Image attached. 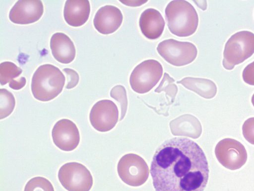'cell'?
<instances>
[{
	"mask_svg": "<svg viewBox=\"0 0 254 191\" xmlns=\"http://www.w3.org/2000/svg\"><path fill=\"white\" fill-rule=\"evenodd\" d=\"M117 170L121 180L132 187L143 185L149 176V168L144 159L132 153L126 154L120 159Z\"/></svg>",
	"mask_w": 254,
	"mask_h": 191,
	"instance_id": "ba28073f",
	"label": "cell"
},
{
	"mask_svg": "<svg viewBox=\"0 0 254 191\" xmlns=\"http://www.w3.org/2000/svg\"><path fill=\"white\" fill-rule=\"evenodd\" d=\"M157 50L165 61L175 66H183L191 63L197 54V48L192 43L173 39L160 42Z\"/></svg>",
	"mask_w": 254,
	"mask_h": 191,
	"instance_id": "8992f818",
	"label": "cell"
},
{
	"mask_svg": "<svg viewBox=\"0 0 254 191\" xmlns=\"http://www.w3.org/2000/svg\"><path fill=\"white\" fill-rule=\"evenodd\" d=\"M215 154L219 162L231 170L241 168L247 160V153L244 146L232 138L220 140L215 148Z\"/></svg>",
	"mask_w": 254,
	"mask_h": 191,
	"instance_id": "9c48e42d",
	"label": "cell"
},
{
	"mask_svg": "<svg viewBox=\"0 0 254 191\" xmlns=\"http://www.w3.org/2000/svg\"><path fill=\"white\" fill-rule=\"evenodd\" d=\"M65 76L57 67L44 64L34 72L31 82V91L34 97L42 101H48L57 96L65 84Z\"/></svg>",
	"mask_w": 254,
	"mask_h": 191,
	"instance_id": "3957f363",
	"label": "cell"
},
{
	"mask_svg": "<svg viewBox=\"0 0 254 191\" xmlns=\"http://www.w3.org/2000/svg\"><path fill=\"white\" fill-rule=\"evenodd\" d=\"M15 100L13 94L5 89L0 90V119L7 117L13 111Z\"/></svg>",
	"mask_w": 254,
	"mask_h": 191,
	"instance_id": "d6986e66",
	"label": "cell"
},
{
	"mask_svg": "<svg viewBox=\"0 0 254 191\" xmlns=\"http://www.w3.org/2000/svg\"><path fill=\"white\" fill-rule=\"evenodd\" d=\"M139 24L142 34L146 38L154 40L162 35L165 21L158 10L154 8H148L141 14Z\"/></svg>",
	"mask_w": 254,
	"mask_h": 191,
	"instance_id": "5bb4252c",
	"label": "cell"
},
{
	"mask_svg": "<svg viewBox=\"0 0 254 191\" xmlns=\"http://www.w3.org/2000/svg\"><path fill=\"white\" fill-rule=\"evenodd\" d=\"M254 53V33L241 31L232 35L225 44L223 66L232 70L235 65L243 62Z\"/></svg>",
	"mask_w": 254,
	"mask_h": 191,
	"instance_id": "277c9868",
	"label": "cell"
},
{
	"mask_svg": "<svg viewBox=\"0 0 254 191\" xmlns=\"http://www.w3.org/2000/svg\"><path fill=\"white\" fill-rule=\"evenodd\" d=\"M163 67L157 61L149 59L137 65L132 71L129 83L136 93L150 91L158 83L163 74Z\"/></svg>",
	"mask_w": 254,
	"mask_h": 191,
	"instance_id": "5b68a950",
	"label": "cell"
},
{
	"mask_svg": "<svg viewBox=\"0 0 254 191\" xmlns=\"http://www.w3.org/2000/svg\"><path fill=\"white\" fill-rule=\"evenodd\" d=\"M175 80L171 78L169 75L165 73L163 78L159 86L155 90V92H160L162 91H166L169 94H172L175 95L177 92V87L174 83Z\"/></svg>",
	"mask_w": 254,
	"mask_h": 191,
	"instance_id": "44dd1931",
	"label": "cell"
},
{
	"mask_svg": "<svg viewBox=\"0 0 254 191\" xmlns=\"http://www.w3.org/2000/svg\"><path fill=\"white\" fill-rule=\"evenodd\" d=\"M26 80L25 77H21L17 80H13L9 84V86L12 89L18 90L22 89L26 84Z\"/></svg>",
	"mask_w": 254,
	"mask_h": 191,
	"instance_id": "484cf974",
	"label": "cell"
},
{
	"mask_svg": "<svg viewBox=\"0 0 254 191\" xmlns=\"http://www.w3.org/2000/svg\"><path fill=\"white\" fill-rule=\"evenodd\" d=\"M112 97L120 102L122 111L126 110L127 106V98L126 90L124 87L117 85L113 87L110 92Z\"/></svg>",
	"mask_w": 254,
	"mask_h": 191,
	"instance_id": "7402d4cb",
	"label": "cell"
},
{
	"mask_svg": "<svg viewBox=\"0 0 254 191\" xmlns=\"http://www.w3.org/2000/svg\"><path fill=\"white\" fill-rule=\"evenodd\" d=\"M59 180L68 191H89L93 185L90 171L83 165L75 162L63 165L58 172Z\"/></svg>",
	"mask_w": 254,
	"mask_h": 191,
	"instance_id": "52a82bcc",
	"label": "cell"
},
{
	"mask_svg": "<svg viewBox=\"0 0 254 191\" xmlns=\"http://www.w3.org/2000/svg\"><path fill=\"white\" fill-rule=\"evenodd\" d=\"M50 48L55 59L61 63H69L75 58L74 45L64 33L57 32L54 34L50 40Z\"/></svg>",
	"mask_w": 254,
	"mask_h": 191,
	"instance_id": "9a60e30c",
	"label": "cell"
},
{
	"mask_svg": "<svg viewBox=\"0 0 254 191\" xmlns=\"http://www.w3.org/2000/svg\"><path fill=\"white\" fill-rule=\"evenodd\" d=\"M168 27L170 32L179 37L193 34L198 26V17L194 7L183 0L171 1L165 10Z\"/></svg>",
	"mask_w": 254,
	"mask_h": 191,
	"instance_id": "7a4b0ae2",
	"label": "cell"
},
{
	"mask_svg": "<svg viewBox=\"0 0 254 191\" xmlns=\"http://www.w3.org/2000/svg\"><path fill=\"white\" fill-rule=\"evenodd\" d=\"M22 72V69L14 63L6 61L0 65V83L4 85L18 77Z\"/></svg>",
	"mask_w": 254,
	"mask_h": 191,
	"instance_id": "ac0fdd59",
	"label": "cell"
},
{
	"mask_svg": "<svg viewBox=\"0 0 254 191\" xmlns=\"http://www.w3.org/2000/svg\"><path fill=\"white\" fill-rule=\"evenodd\" d=\"M242 76L245 83L254 86V61L247 65L244 69Z\"/></svg>",
	"mask_w": 254,
	"mask_h": 191,
	"instance_id": "d4e9b609",
	"label": "cell"
},
{
	"mask_svg": "<svg viewBox=\"0 0 254 191\" xmlns=\"http://www.w3.org/2000/svg\"><path fill=\"white\" fill-rule=\"evenodd\" d=\"M243 134L247 141L254 145V117L247 119L242 127Z\"/></svg>",
	"mask_w": 254,
	"mask_h": 191,
	"instance_id": "603a6c76",
	"label": "cell"
},
{
	"mask_svg": "<svg viewBox=\"0 0 254 191\" xmlns=\"http://www.w3.org/2000/svg\"><path fill=\"white\" fill-rule=\"evenodd\" d=\"M121 2L123 3L124 4L128 6H139L140 5L143 4L145 3L147 1L145 0H124V1H120Z\"/></svg>",
	"mask_w": 254,
	"mask_h": 191,
	"instance_id": "4316f807",
	"label": "cell"
},
{
	"mask_svg": "<svg viewBox=\"0 0 254 191\" xmlns=\"http://www.w3.org/2000/svg\"><path fill=\"white\" fill-rule=\"evenodd\" d=\"M90 5L87 0H67L65 1L64 16L69 25L78 27L83 25L88 20Z\"/></svg>",
	"mask_w": 254,
	"mask_h": 191,
	"instance_id": "2e32d148",
	"label": "cell"
},
{
	"mask_svg": "<svg viewBox=\"0 0 254 191\" xmlns=\"http://www.w3.org/2000/svg\"><path fill=\"white\" fill-rule=\"evenodd\" d=\"M52 136L56 146L64 151L75 149L80 141L78 128L73 121L67 119H62L56 123Z\"/></svg>",
	"mask_w": 254,
	"mask_h": 191,
	"instance_id": "8fae6325",
	"label": "cell"
},
{
	"mask_svg": "<svg viewBox=\"0 0 254 191\" xmlns=\"http://www.w3.org/2000/svg\"><path fill=\"white\" fill-rule=\"evenodd\" d=\"M43 12L41 0H19L11 8L9 18L16 24H28L38 21Z\"/></svg>",
	"mask_w": 254,
	"mask_h": 191,
	"instance_id": "7c38bea8",
	"label": "cell"
},
{
	"mask_svg": "<svg viewBox=\"0 0 254 191\" xmlns=\"http://www.w3.org/2000/svg\"><path fill=\"white\" fill-rule=\"evenodd\" d=\"M24 191H54V189L48 179L42 177H36L27 183Z\"/></svg>",
	"mask_w": 254,
	"mask_h": 191,
	"instance_id": "ffe728a7",
	"label": "cell"
},
{
	"mask_svg": "<svg viewBox=\"0 0 254 191\" xmlns=\"http://www.w3.org/2000/svg\"><path fill=\"white\" fill-rule=\"evenodd\" d=\"M123 15L117 7L106 5L100 7L96 12L93 19L95 29L103 34H111L121 25Z\"/></svg>",
	"mask_w": 254,
	"mask_h": 191,
	"instance_id": "4fadbf2b",
	"label": "cell"
},
{
	"mask_svg": "<svg viewBox=\"0 0 254 191\" xmlns=\"http://www.w3.org/2000/svg\"><path fill=\"white\" fill-rule=\"evenodd\" d=\"M118 116L116 104L110 100L103 99L97 101L92 106L89 119L91 124L96 130L106 132L115 126Z\"/></svg>",
	"mask_w": 254,
	"mask_h": 191,
	"instance_id": "30bf717a",
	"label": "cell"
},
{
	"mask_svg": "<svg viewBox=\"0 0 254 191\" xmlns=\"http://www.w3.org/2000/svg\"><path fill=\"white\" fill-rule=\"evenodd\" d=\"M177 83L182 84L186 88L205 98L213 97L217 93L215 84L207 79L186 77L178 81Z\"/></svg>",
	"mask_w": 254,
	"mask_h": 191,
	"instance_id": "e0dca14e",
	"label": "cell"
},
{
	"mask_svg": "<svg viewBox=\"0 0 254 191\" xmlns=\"http://www.w3.org/2000/svg\"><path fill=\"white\" fill-rule=\"evenodd\" d=\"M150 174L155 191H203L209 168L205 154L196 143L175 137L156 150Z\"/></svg>",
	"mask_w": 254,
	"mask_h": 191,
	"instance_id": "6da1fadb",
	"label": "cell"
},
{
	"mask_svg": "<svg viewBox=\"0 0 254 191\" xmlns=\"http://www.w3.org/2000/svg\"><path fill=\"white\" fill-rule=\"evenodd\" d=\"M67 79L66 89H70L75 87L79 82V75L78 73L73 69L64 68L63 69Z\"/></svg>",
	"mask_w": 254,
	"mask_h": 191,
	"instance_id": "cb8c5ba5",
	"label": "cell"
},
{
	"mask_svg": "<svg viewBox=\"0 0 254 191\" xmlns=\"http://www.w3.org/2000/svg\"><path fill=\"white\" fill-rule=\"evenodd\" d=\"M252 103L254 106V94H253L252 97Z\"/></svg>",
	"mask_w": 254,
	"mask_h": 191,
	"instance_id": "83f0119b",
	"label": "cell"
}]
</instances>
